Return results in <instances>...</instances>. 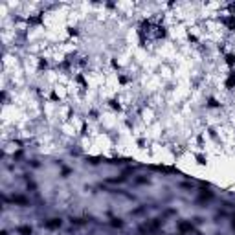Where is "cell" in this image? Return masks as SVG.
<instances>
[{
  "mask_svg": "<svg viewBox=\"0 0 235 235\" xmlns=\"http://www.w3.org/2000/svg\"><path fill=\"white\" fill-rule=\"evenodd\" d=\"M180 230H182V231H187V230H191V224H187V222H182V224H180Z\"/></svg>",
  "mask_w": 235,
  "mask_h": 235,
  "instance_id": "cell-5",
  "label": "cell"
},
{
  "mask_svg": "<svg viewBox=\"0 0 235 235\" xmlns=\"http://www.w3.org/2000/svg\"><path fill=\"white\" fill-rule=\"evenodd\" d=\"M226 62H228L230 66H233V65H235V57H233V55H226Z\"/></svg>",
  "mask_w": 235,
  "mask_h": 235,
  "instance_id": "cell-4",
  "label": "cell"
},
{
  "mask_svg": "<svg viewBox=\"0 0 235 235\" xmlns=\"http://www.w3.org/2000/svg\"><path fill=\"white\" fill-rule=\"evenodd\" d=\"M226 87H228V88H233V87H235V72H230V76H228V79H226Z\"/></svg>",
  "mask_w": 235,
  "mask_h": 235,
  "instance_id": "cell-1",
  "label": "cell"
},
{
  "mask_svg": "<svg viewBox=\"0 0 235 235\" xmlns=\"http://www.w3.org/2000/svg\"><path fill=\"white\" fill-rule=\"evenodd\" d=\"M44 226L46 228H57V226H61V220L59 219H51V222H46Z\"/></svg>",
  "mask_w": 235,
  "mask_h": 235,
  "instance_id": "cell-2",
  "label": "cell"
},
{
  "mask_svg": "<svg viewBox=\"0 0 235 235\" xmlns=\"http://www.w3.org/2000/svg\"><path fill=\"white\" fill-rule=\"evenodd\" d=\"M18 233H22V235H31V228H28V226L18 228Z\"/></svg>",
  "mask_w": 235,
  "mask_h": 235,
  "instance_id": "cell-3",
  "label": "cell"
}]
</instances>
